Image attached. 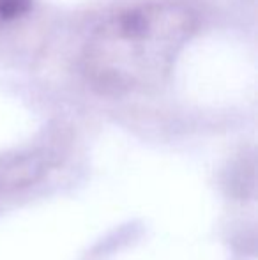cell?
<instances>
[{
	"instance_id": "1",
	"label": "cell",
	"mask_w": 258,
	"mask_h": 260,
	"mask_svg": "<svg viewBox=\"0 0 258 260\" xmlns=\"http://www.w3.org/2000/svg\"><path fill=\"white\" fill-rule=\"evenodd\" d=\"M195 30L179 4H149L104 21L87 43V76L104 92H131L161 82Z\"/></svg>"
},
{
	"instance_id": "2",
	"label": "cell",
	"mask_w": 258,
	"mask_h": 260,
	"mask_svg": "<svg viewBox=\"0 0 258 260\" xmlns=\"http://www.w3.org/2000/svg\"><path fill=\"white\" fill-rule=\"evenodd\" d=\"M46 151H25L0 157V195L20 193L38 184L52 168Z\"/></svg>"
},
{
	"instance_id": "3",
	"label": "cell",
	"mask_w": 258,
	"mask_h": 260,
	"mask_svg": "<svg viewBox=\"0 0 258 260\" xmlns=\"http://www.w3.org/2000/svg\"><path fill=\"white\" fill-rule=\"evenodd\" d=\"M32 0H0V21H13L28 13Z\"/></svg>"
}]
</instances>
